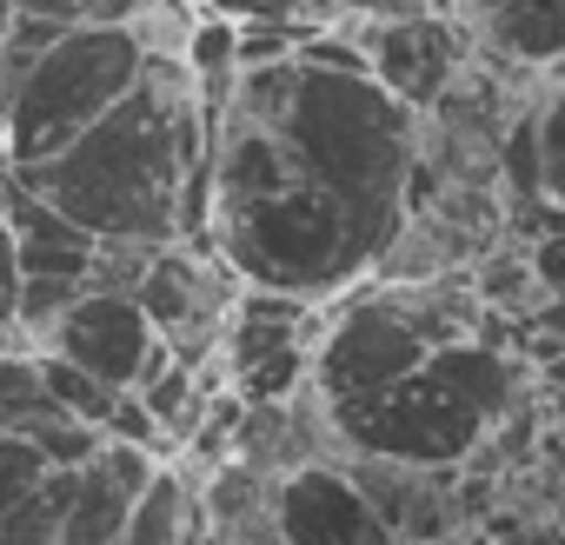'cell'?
Returning <instances> with one entry per match:
<instances>
[{
  "instance_id": "6da1fadb",
  "label": "cell",
  "mask_w": 565,
  "mask_h": 545,
  "mask_svg": "<svg viewBox=\"0 0 565 545\" xmlns=\"http://www.w3.org/2000/svg\"><path fill=\"white\" fill-rule=\"evenodd\" d=\"M419 114L360 61L307 47L239 67L206 127V253L239 287L327 307L406 220Z\"/></svg>"
},
{
  "instance_id": "7a4b0ae2",
  "label": "cell",
  "mask_w": 565,
  "mask_h": 545,
  "mask_svg": "<svg viewBox=\"0 0 565 545\" xmlns=\"http://www.w3.org/2000/svg\"><path fill=\"white\" fill-rule=\"evenodd\" d=\"M206 127L213 114L200 100L193 67L180 54H147L127 94L61 153L0 173L61 206L94 239H186L206 253Z\"/></svg>"
},
{
  "instance_id": "3957f363",
  "label": "cell",
  "mask_w": 565,
  "mask_h": 545,
  "mask_svg": "<svg viewBox=\"0 0 565 545\" xmlns=\"http://www.w3.org/2000/svg\"><path fill=\"white\" fill-rule=\"evenodd\" d=\"M532 366L512 346H486L479 333L426 346L399 380L327 413L333 446L360 459H393L413 472H459L466 452L525 399Z\"/></svg>"
},
{
  "instance_id": "277c9868",
  "label": "cell",
  "mask_w": 565,
  "mask_h": 545,
  "mask_svg": "<svg viewBox=\"0 0 565 545\" xmlns=\"http://www.w3.org/2000/svg\"><path fill=\"white\" fill-rule=\"evenodd\" d=\"M140 61H147V47L127 21L61 28L28 67L0 81V167H28V160L61 153L87 120H100L127 94Z\"/></svg>"
},
{
  "instance_id": "5b68a950",
  "label": "cell",
  "mask_w": 565,
  "mask_h": 545,
  "mask_svg": "<svg viewBox=\"0 0 565 545\" xmlns=\"http://www.w3.org/2000/svg\"><path fill=\"white\" fill-rule=\"evenodd\" d=\"M347 28V41L360 47V67L413 114H426L446 81L472 61V34L446 14V8H419V14H386V21H353L333 14Z\"/></svg>"
},
{
  "instance_id": "8992f818",
  "label": "cell",
  "mask_w": 565,
  "mask_h": 545,
  "mask_svg": "<svg viewBox=\"0 0 565 545\" xmlns=\"http://www.w3.org/2000/svg\"><path fill=\"white\" fill-rule=\"evenodd\" d=\"M266 525L273 545H399L393 525L366 505L353 472L333 459H300L266 479Z\"/></svg>"
},
{
  "instance_id": "52a82bcc",
  "label": "cell",
  "mask_w": 565,
  "mask_h": 545,
  "mask_svg": "<svg viewBox=\"0 0 565 545\" xmlns=\"http://www.w3.org/2000/svg\"><path fill=\"white\" fill-rule=\"evenodd\" d=\"M153 340H160V333H153V320L140 313L134 293L81 287L74 307L47 327V340H41L34 353H61V360L87 366V373L107 380V386H134V373H140V360H147Z\"/></svg>"
},
{
  "instance_id": "ba28073f",
  "label": "cell",
  "mask_w": 565,
  "mask_h": 545,
  "mask_svg": "<svg viewBox=\"0 0 565 545\" xmlns=\"http://www.w3.org/2000/svg\"><path fill=\"white\" fill-rule=\"evenodd\" d=\"M439 8L472 34L479 54L492 61H519V67H558L565 47V14L558 0H439Z\"/></svg>"
},
{
  "instance_id": "9c48e42d",
  "label": "cell",
  "mask_w": 565,
  "mask_h": 545,
  "mask_svg": "<svg viewBox=\"0 0 565 545\" xmlns=\"http://www.w3.org/2000/svg\"><path fill=\"white\" fill-rule=\"evenodd\" d=\"M120 525H127V492L87 459L74 472V499L54 525V545H120Z\"/></svg>"
},
{
  "instance_id": "30bf717a",
  "label": "cell",
  "mask_w": 565,
  "mask_h": 545,
  "mask_svg": "<svg viewBox=\"0 0 565 545\" xmlns=\"http://www.w3.org/2000/svg\"><path fill=\"white\" fill-rule=\"evenodd\" d=\"M14 432H21L47 466H67V472H74V466H87V459H94V446H100V426H87V419L61 413L54 399H47V406H34L28 419H14Z\"/></svg>"
},
{
  "instance_id": "8fae6325",
  "label": "cell",
  "mask_w": 565,
  "mask_h": 545,
  "mask_svg": "<svg viewBox=\"0 0 565 545\" xmlns=\"http://www.w3.org/2000/svg\"><path fill=\"white\" fill-rule=\"evenodd\" d=\"M41 393H47V399H54L61 413H74V419H87V426H100L120 386H107V380H94L87 366H74V360H61V353H41Z\"/></svg>"
},
{
  "instance_id": "7c38bea8",
  "label": "cell",
  "mask_w": 565,
  "mask_h": 545,
  "mask_svg": "<svg viewBox=\"0 0 565 545\" xmlns=\"http://www.w3.org/2000/svg\"><path fill=\"white\" fill-rule=\"evenodd\" d=\"M34 406H47V393H41V353L34 346H0V419H28Z\"/></svg>"
},
{
  "instance_id": "4fadbf2b",
  "label": "cell",
  "mask_w": 565,
  "mask_h": 545,
  "mask_svg": "<svg viewBox=\"0 0 565 545\" xmlns=\"http://www.w3.org/2000/svg\"><path fill=\"white\" fill-rule=\"evenodd\" d=\"M226 21H287V28H320L340 14V0H213Z\"/></svg>"
},
{
  "instance_id": "5bb4252c",
  "label": "cell",
  "mask_w": 565,
  "mask_h": 545,
  "mask_svg": "<svg viewBox=\"0 0 565 545\" xmlns=\"http://www.w3.org/2000/svg\"><path fill=\"white\" fill-rule=\"evenodd\" d=\"M41 472H47V459H41V452H34V446L14 432V426L0 432V512H8L14 499H28Z\"/></svg>"
},
{
  "instance_id": "9a60e30c",
  "label": "cell",
  "mask_w": 565,
  "mask_h": 545,
  "mask_svg": "<svg viewBox=\"0 0 565 545\" xmlns=\"http://www.w3.org/2000/svg\"><path fill=\"white\" fill-rule=\"evenodd\" d=\"M147 0H14V14H47V21H134Z\"/></svg>"
},
{
  "instance_id": "2e32d148",
  "label": "cell",
  "mask_w": 565,
  "mask_h": 545,
  "mask_svg": "<svg viewBox=\"0 0 565 545\" xmlns=\"http://www.w3.org/2000/svg\"><path fill=\"white\" fill-rule=\"evenodd\" d=\"M419 8H439V0H340V14L353 21H386V14H419Z\"/></svg>"
},
{
  "instance_id": "e0dca14e",
  "label": "cell",
  "mask_w": 565,
  "mask_h": 545,
  "mask_svg": "<svg viewBox=\"0 0 565 545\" xmlns=\"http://www.w3.org/2000/svg\"><path fill=\"white\" fill-rule=\"evenodd\" d=\"M14 287H21V259H14V233L0 220V320L14 313Z\"/></svg>"
},
{
  "instance_id": "ac0fdd59",
  "label": "cell",
  "mask_w": 565,
  "mask_h": 545,
  "mask_svg": "<svg viewBox=\"0 0 565 545\" xmlns=\"http://www.w3.org/2000/svg\"><path fill=\"white\" fill-rule=\"evenodd\" d=\"M14 21V0H0V28H8Z\"/></svg>"
},
{
  "instance_id": "d6986e66",
  "label": "cell",
  "mask_w": 565,
  "mask_h": 545,
  "mask_svg": "<svg viewBox=\"0 0 565 545\" xmlns=\"http://www.w3.org/2000/svg\"><path fill=\"white\" fill-rule=\"evenodd\" d=\"M0 346H14V333H8V320H0Z\"/></svg>"
},
{
  "instance_id": "ffe728a7",
  "label": "cell",
  "mask_w": 565,
  "mask_h": 545,
  "mask_svg": "<svg viewBox=\"0 0 565 545\" xmlns=\"http://www.w3.org/2000/svg\"><path fill=\"white\" fill-rule=\"evenodd\" d=\"M0 432H8V419H0Z\"/></svg>"
}]
</instances>
